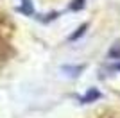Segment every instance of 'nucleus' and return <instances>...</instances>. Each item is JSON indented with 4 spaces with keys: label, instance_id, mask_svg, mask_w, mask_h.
Returning a JSON list of instances; mask_svg holds the SVG:
<instances>
[{
    "label": "nucleus",
    "instance_id": "obj_2",
    "mask_svg": "<svg viewBox=\"0 0 120 118\" xmlns=\"http://www.w3.org/2000/svg\"><path fill=\"white\" fill-rule=\"evenodd\" d=\"M86 27H88V25H82V27H79V29H77V32H75V34L74 36H72V39H75V38H77V36H79V34H82V32H84V29H86Z\"/></svg>",
    "mask_w": 120,
    "mask_h": 118
},
{
    "label": "nucleus",
    "instance_id": "obj_1",
    "mask_svg": "<svg viewBox=\"0 0 120 118\" xmlns=\"http://www.w3.org/2000/svg\"><path fill=\"white\" fill-rule=\"evenodd\" d=\"M109 55H111V57H120V47H118V45L109 52Z\"/></svg>",
    "mask_w": 120,
    "mask_h": 118
}]
</instances>
